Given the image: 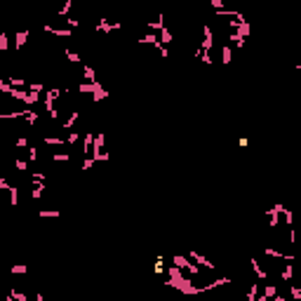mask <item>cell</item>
<instances>
[{
    "mask_svg": "<svg viewBox=\"0 0 301 301\" xmlns=\"http://www.w3.org/2000/svg\"><path fill=\"white\" fill-rule=\"evenodd\" d=\"M26 38H28V31H21V33H16V47L26 43Z\"/></svg>",
    "mask_w": 301,
    "mask_h": 301,
    "instance_id": "6da1fadb",
    "label": "cell"
}]
</instances>
